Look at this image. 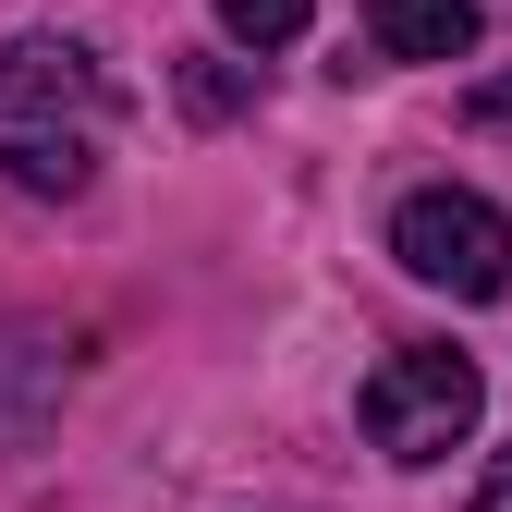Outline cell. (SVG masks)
<instances>
[{
  "mask_svg": "<svg viewBox=\"0 0 512 512\" xmlns=\"http://www.w3.org/2000/svg\"><path fill=\"white\" fill-rule=\"evenodd\" d=\"M378 61H464L476 49V0H366Z\"/></svg>",
  "mask_w": 512,
  "mask_h": 512,
  "instance_id": "4",
  "label": "cell"
},
{
  "mask_svg": "<svg viewBox=\"0 0 512 512\" xmlns=\"http://www.w3.org/2000/svg\"><path fill=\"white\" fill-rule=\"evenodd\" d=\"M110 110L122 98H110V74L74 37H13L0 49V171H13L25 196H86Z\"/></svg>",
  "mask_w": 512,
  "mask_h": 512,
  "instance_id": "1",
  "label": "cell"
},
{
  "mask_svg": "<svg viewBox=\"0 0 512 512\" xmlns=\"http://www.w3.org/2000/svg\"><path fill=\"white\" fill-rule=\"evenodd\" d=\"M476 415H488V378H476V354H452V342H415V354H391V366L366 378V439H378L391 464L464 452Z\"/></svg>",
  "mask_w": 512,
  "mask_h": 512,
  "instance_id": "3",
  "label": "cell"
},
{
  "mask_svg": "<svg viewBox=\"0 0 512 512\" xmlns=\"http://www.w3.org/2000/svg\"><path fill=\"white\" fill-rule=\"evenodd\" d=\"M476 512H512V452L488 464V488H476Z\"/></svg>",
  "mask_w": 512,
  "mask_h": 512,
  "instance_id": "6",
  "label": "cell"
},
{
  "mask_svg": "<svg viewBox=\"0 0 512 512\" xmlns=\"http://www.w3.org/2000/svg\"><path fill=\"white\" fill-rule=\"evenodd\" d=\"M305 13H317V0H220V25H232L244 49H293V37H305Z\"/></svg>",
  "mask_w": 512,
  "mask_h": 512,
  "instance_id": "5",
  "label": "cell"
},
{
  "mask_svg": "<svg viewBox=\"0 0 512 512\" xmlns=\"http://www.w3.org/2000/svg\"><path fill=\"white\" fill-rule=\"evenodd\" d=\"M391 256L452 305H500L512 293V208H488L476 183H415L391 208Z\"/></svg>",
  "mask_w": 512,
  "mask_h": 512,
  "instance_id": "2",
  "label": "cell"
}]
</instances>
